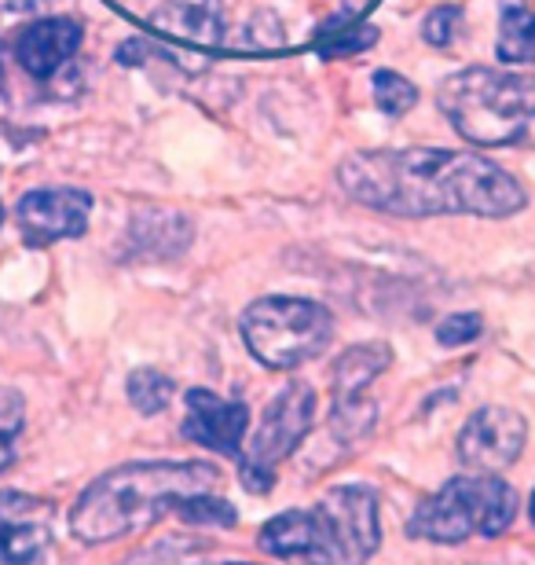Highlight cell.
I'll list each match as a JSON object with an SVG mask.
<instances>
[{"instance_id": "2", "label": "cell", "mask_w": 535, "mask_h": 565, "mask_svg": "<svg viewBox=\"0 0 535 565\" xmlns=\"http://www.w3.org/2000/svg\"><path fill=\"white\" fill-rule=\"evenodd\" d=\"M216 484L221 470L213 462H125L77 495L71 529L82 544H110L143 533L162 514H176L180 503L213 492Z\"/></svg>"}, {"instance_id": "19", "label": "cell", "mask_w": 535, "mask_h": 565, "mask_svg": "<svg viewBox=\"0 0 535 565\" xmlns=\"http://www.w3.org/2000/svg\"><path fill=\"white\" fill-rule=\"evenodd\" d=\"M176 518H184V522H191V525H213V529H235L238 525L235 507L227 500H216L213 492L191 495L188 503H180Z\"/></svg>"}, {"instance_id": "4", "label": "cell", "mask_w": 535, "mask_h": 565, "mask_svg": "<svg viewBox=\"0 0 535 565\" xmlns=\"http://www.w3.org/2000/svg\"><path fill=\"white\" fill-rule=\"evenodd\" d=\"M437 99L466 140L481 147H535V74L466 66L440 85Z\"/></svg>"}, {"instance_id": "8", "label": "cell", "mask_w": 535, "mask_h": 565, "mask_svg": "<svg viewBox=\"0 0 535 565\" xmlns=\"http://www.w3.org/2000/svg\"><path fill=\"white\" fill-rule=\"evenodd\" d=\"M393 364V349L385 342H363L352 345L349 353L338 356L330 386H334V404H330V423L341 445H356L374 429L378 404L367 397V386L378 375H385Z\"/></svg>"}, {"instance_id": "22", "label": "cell", "mask_w": 535, "mask_h": 565, "mask_svg": "<svg viewBox=\"0 0 535 565\" xmlns=\"http://www.w3.org/2000/svg\"><path fill=\"white\" fill-rule=\"evenodd\" d=\"M459 19H462V11L454 8V4L432 8L429 15H426V22H422V38H426L429 44H437V49H443V44H451V41H454Z\"/></svg>"}, {"instance_id": "16", "label": "cell", "mask_w": 535, "mask_h": 565, "mask_svg": "<svg viewBox=\"0 0 535 565\" xmlns=\"http://www.w3.org/2000/svg\"><path fill=\"white\" fill-rule=\"evenodd\" d=\"M125 390H129V404L136 412L158 415V412L169 408V401H173L176 382L158 367H136L129 375V382H125Z\"/></svg>"}, {"instance_id": "14", "label": "cell", "mask_w": 535, "mask_h": 565, "mask_svg": "<svg viewBox=\"0 0 535 565\" xmlns=\"http://www.w3.org/2000/svg\"><path fill=\"white\" fill-rule=\"evenodd\" d=\"M151 26L169 41L213 49L224 38V4L221 0H165L151 15Z\"/></svg>"}, {"instance_id": "26", "label": "cell", "mask_w": 535, "mask_h": 565, "mask_svg": "<svg viewBox=\"0 0 535 565\" xmlns=\"http://www.w3.org/2000/svg\"><path fill=\"white\" fill-rule=\"evenodd\" d=\"M235 565H249V562H235Z\"/></svg>"}, {"instance_id": "10", "label": "cell", "mask_w": 535, "mask_h": 565, "mask_svg": "<svg viewBox=\"0 0 535 565\" xmlns=\"http://www.w3.org/2000/svg\"><path fill=\"white\" fill-rule=\"evenodd\" d=\"M22 239L30 246H52L60 239H77L93 217V195L82 188H38L26 191L15 206Z\"/></svg>"}, {"instance_id": "15", "label": "cell", "mask_w": 535, "mask_h": 565, "mask_svg": "<svg viewBox=\"0 0 535 565\" xmlns=\"http://www.w3.org/2000/svg\"><path fill=\"white\" fill-rule=\"evenodd\" d=\"M499 60L535 63V11H528L521 0H510L499 19Z\"/></svg>"}, {"instance_id": "7", "label": "cell", "mask_w": 535, "mask_h": 565, "mask_svg": "<svg viewBox=\"0 0 535 565\" xmlns=\"http://www.w3.org/2000/svg\"><path fill=\"white\" fill-rule=\"evenodd\" d=\"M315 415V393L309 382H290L276 401L265 408V423H260L249 451L238 456V478H243L246 492L265 495L276 484V470L282 459L293 456V448L309 437Z\"/></svg>"}, {"instance_id": "6", "label": "cell", "mask_w": 535, "mask_h": 565, "mask_svg": "<svg viewBox=\"0 0 535 565\" xmlns=\"http://www.w3.org/2000/svg\"><path fill=\"white\" fill-rule=\"evenodd\" d=\"M243 342L254 353L257 364L271 371H290L309 364L330 345L334 334V320L320 301L309 298H257L243 312Z\"/></svg>"}, {"instance_id": "12", "label": "cell", "mask_w": 535, "mask_h": 565, "mask_svg": "<svg viewBox=\"0 0 535 565\" xmlns=\"http://www.w3.org/2000/svg\"><path fill=\"white\" fill-rule=\"evenodd\" d=\"M188 415L180 434L195 445L221 451V456H243V437L249 426V408L243 401H224L213 390H188Z\"/></svg>"}, {"instance_id": "3", "label": "cell", "mask_w": 535, "mask_h": 565, "mask_svg": "<svg viewBox=\"0 0 535 565\" xmlns=\"http://www.w3.org/2000/svg\"><path fill=\"white\" fill-rule=\"evenodd\" d=\"M257 544L276 558L309 565H363L382 544L378 492L371 484H338L312 511H282L260 525Z\"/></svg>"}, {"instance_id": "13", "label": "cell", "mask_w": 535, "mask_h": 565, "mask_svg": "<svg viewBox=\"0 0 535 565\" xmlns=\"http://www.w3.org/2000/svg\"><path fill=\"white\" fill-rule=\"evenodd\" d=\"M82 38H85V26L71 15L41 19L15 38V60L22 71L44 82V77H52L63 63L74 60L77 49H82Z\"/></svg>"}, {"instance_id": "24", "label": "cell", "mask_w": 535, "mask_h": 565, "mask_svg": "<svg viewBox=\"0 0 535 565\" xmlns=\"http://www.w3.org/2000/svg\"><path fill=\"white\" fill-rule=\"evenodd\" d=\"M528 514H532V525H535V492H532V503H528Z\"/></svg>"}, {"instance_id": "18", "label": "cell", "mask_w": 535, "mask_h": 565, "mask_svg": "<svg viewBox=\"0 0 535 565\" xmlns=\"http://www.w3.org/2000/svg\"><path fill=\"white\" fill-rule=\"evenodd\" d=\"M371 85H374V104H378L389 118H400L418 104V88L396 71H378Z\"/></svg>"}, {"instance_id": "11", "label": "cell", "mask_w": 535, "mask_h": 565, "mask_svg": "<svg viewBox=\"0 0 535 565\" xmlns=\"http://www.w3.org/2000/svg\"><path fill=\"white\" fill-rule=\"evenodd\" d=\"M55 503L41 495L0 489V562L33 565L52 544Z\"/></svg>"}, {"instance_id": "9", "label": "cell", "mask_w": 535, "mask_h": 565, "mask_svg": "<svg viewBox=\"0 0 535 565\" xmlns=\"http://www.w3.org/2000/svg\"><path fill=\"white\" fill-rule=\"evenodd\" d=\"M528 440L525 415L503 404H488L473 412L459 434V459L473 473H503L521 459Z\"/></svg>"}, {"instance_id": "5", "label": "cell", "mask_w": 535, "mask_h": 565, "mask_svg": "<svg viewBox=\"0 0 535 565\" xmlns=\"http://www.w3.org/2000/svg\"><path fill=\"white\" fill-rule=\"evenodd\" d=\"M517 492L495 473H462L415 507L407 536L422 544H466L470 536H503L514 525Z\"/></svg>"}, {"instance_id": "17", "label": "cell", "mask_w": 535, "mask_h": 565, "mask_svg": "<svg viewBox=\"0 0 535 565\" xmlns=\"http://www.w3.org/2000/svg\"><path fill=\"white\" fill-rule=\"evenodd\" d=\"M165 232H191L188 217H180V213H169V221H143L136 217L132 224V246L136 250H143L147 257H176L184 254L188 246L176 243V239H165Z\"/></svg>"}, {"instance_id": "20", "label": "cell", "mask_w": 535, "mask_h": 565, "mask_svg": "<svg viewBox=\"0 0 535 565\" xmlns=\"http://www.w3.org/2000/svg\"><path fill=\"white\" fill-rule=\"evenodd\" d=\"M481 327H484V320L477 312H451V316H443V320L437 323V342L448 345V349L470 345V342L481 338Z\"/></svg>"}, {"instance_id": "25", "label": "cell", "mask_w": 535, "mask_h": 565, "mask_svg": "<svg viewBox=\"0 0 535 565\" xmlns=\"http://www.w3.org/2000/svg\"><path fill=\"white\" fill-rule=\"evenodd\" d=\"M0 224H4V206H0Z\"/></svg>"}, {"instance_id": "21", "label": "cell", "mask_w": 535, "mask_h": 565, "mask_svg": "<svg viewBox=\"0 0 535 565\" xmlns=\"http://www.w3.org/2000/svg\"><path fill=\"white\" fill-rule=\"evenodd\" d=\"M22 434V401L8 393V408H0V473L15 462V440Z\"/></svg>"}, {"instance_id": "1", "label": "cell", "mask_w": 535, "mask_h": 565, "mask_svg": "<svg viewBox=\"0 0 535 565\" xmlns=\"http://www.w3.org/2000/svg\"><path fill=\"white\" fill-rule=\"evenodd\" d=\"M338 184L363 206L393 217H514L528 206L517 177L481 154L404 147V151H360L341 162Z\"/></svg>"}, {"instance_id": "23", "label": "cell", "mask_w": 535, "mask_h": 565, "mask_svg": "<svg viewBox=\"0 0 535 565\" xmlns=\"http://www.w3.org/2000/svg\"><path fill=\"white\" fill-rule=\"evenodd\" d=\"M378 41V30L374 26H356V30H345L338 38H330V44H323L327 55H352V52H363Z\"/></svg>"}]
</instances>
